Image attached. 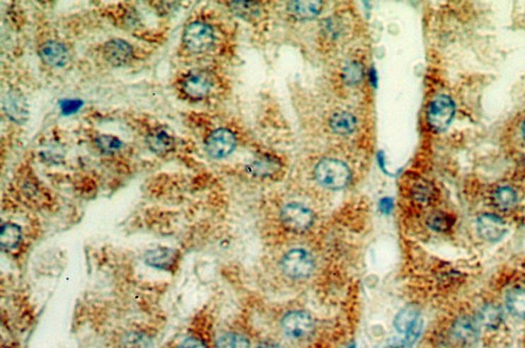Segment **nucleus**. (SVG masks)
<instances>
[{
	"mask_svg": "<svg viewBox=\"0 0 525 348\" xmlns=\"http://www.w3.org/2000/svg\"><path fill=\"white\" fill-rule=\"evenodd\" d=\"M97 146H99L100 150L103 153L106 154H113V153L117 152L122 149V143L117 137L112 136H101L98 137Z\"/></svg>",
	"mask_w": 525,
	"mask_h": 348,
	"instance_id": "obj_29",
	"label": "nucleus"
},
{
	"mask_svg": "<svg viewBox=\"0 0 525 348\" xmlns=\"http://www.w3.org/2000/svg\"><path fill=\"white\" fill-rule=\"evenodd\" d=\"M41 61L52 68H62L69 62L70 54L65 45L58 41H47L40 49Z\"/></svg>",
	"mask_w": 525,
	"mask_h": 348,
	"instance_id": "obj_11",
	"label": "nucleus"
},
{
	"mask_svg": "<svg viewBox=\"0 0 525 348\" xmlns=\"http://www.w3.org/2000/svg\"><path fill=\"white\" fill-rule=\"evenodd\" d=\"M350 170L344 162L326 158L321 160L315 168V178L323 187L330 190L344 187L350 180Z\"/></svg>",
	"mask_w": 525,
	"mask_h": 348,
	"instance_id": "obj_1",
	"label": "nucleus"
},
{
	"mask_svg": "<svg viewBox=\"0 0 525 348\" xmlns=\"http://www.w3.org/2000/svg\"><path fill=\"white\" fill-rule=\"evenodd\" d=\"M342 77L345 83L348 86L359 83L364 78V67L358 62H351L343 69Z\"/></svg>",
	"mask_w": 525,
	"mask_h": 348,
	"instance_id": "obj_28",
	"label": "nucleus"
},
{
	"mask_svg": "<svg viewBox=\"0 0 525 348\" xmlns=\"http://www.w3.org/2000/svg\"><path fill=\"white\" fill-rule=\"evenodd\" d=\"M82 106H83V103L79 100H63V102H61L62 113L66 116L72 115V114L76 113L77 111H79Z\"/></svg>",
	"mask_w": 525,
	"mask_h": 348,
	"instance_id": "obj_31",
	"label": "nucleus"
},
{
	"mask_svg": "<svg viewBox=\"0 0 525 348\" xmlns=\"http://www.w3.org/2000/svg\"><path fill=\"white\" fill-rule=\"evenodd\" d=\"M282 221L292 232L304 233L313 224L314 214L302 204L291 203L283 207Z\"/></svg>",
	"mask_w": 525,
	"mask_h": 348,
	"instance_id": "obj_5",
	"label": "nucleus"
},
{
	"mask_svg": "<svg viewBox=\"0 0 525 348\" xmlns=\"http://www.w3.org/2000/svg\"><path fill=\"white\" fill-rule=\"evenodd\" d=\"M314 265L311 254L304 249H294L285 254L282 260L283 272L294 279H302L309 276L313 272Z\"/></svg>",
	"mask_w": 525,
	"mask_h": 348,
	"instance_id": "obj_4",
	"label": "nucleus"
},
{
	"mask_svg": "<svg viewBox=\"0 0 525 348\" xmlns=\"http://www.w3.org/2000/svg\"><path fill=\"white\" fill-rule=\"evenodd\" d=\"M323 8V2L319 0H301L287 4L289 15L296 20H311L316 18Z\"/></svg>",
	"mask_w": 525,
	"mask_h": 348,
	"instance_id": "obj_14",
	"label": "nucleus"
},
{
	"mask_svg": "<svg viewBox=\"0 0 525 348\" xmlns=\"http://www.w3.org/2000/svg\"><path fill=\"white\" fill-rule=\"evenodd\" d=\"M479 320L486 328H499L503 322V311L495 304H486L479 313Z\"/></svg>",
	"mask_w": 525,
	"mask_h": 348,
	"instance_id": "obj_23",
	"label": "nucleus"
},
{
	"mask_svg": "<svg viewBox=\"0 0 525 348\" xmlns=\"http://www.w3.org/2000/svg\"><path fill=\"white\" fill-rule=\"evenodd\" d=\"M422 329H423V320L419 319L412 326V328L405 334V337L401 341V345L403 347H410V345L414 344L421 335Z\"/></svg>",
	"mask_w": 525,
	"mask_h": 348,
	"instance_id": "obj_30",
	"label": "nucleus"
},
{
	"mask_svg": "<svg viewBox=\"0 0 525 348\" xmlns=\"http://www.w3.org/2000/svg\"><path fill=\"white\" fill-rule=\"evenodd\" d=\"M330 126L335 134L346 136V134H351L356 129L357 120L352 114L348 113V112H340V113H335L330 118Z\"/></svg>",
	"mask_w": 525,
	"mask_h": 348,
	"instance_id": "obj_20",
	"label": "nucleus"
},
{
	"mask_svg": "<svg viewBox=\"0 0 525 348\" xmlns=\"http://www.w3.org/2000/svg\"><path fill=\"white\" fill-rule=\"evenodd\" d=\"M212 82L211 78L202 71H191L184 77L182 88L189 98L202 100L211 91Z\"/></svg>",
	"mask_w": 525,
	"mask_h": 348,
	"instance_id": "obj_9",
	"label": "nucleus"
},
{
	"mask_svg": "<svg viewBox=\"0 0 525 348\" xmlns=\"http://www.w3.org/2000/svg\"><path fill=\"white\" fill-rule=\"evenodd\" d=\"M178 258V251L170 248H157L146 254L145 262L155 269L168 271L177 265Z\"/></svg>",
	"mask_w": 525,
	"mask_h": 348,
	"instance_id": "obj_15",
	"label": "nucleus"
},
{
	"mask_svg": "<svg viewBox=\"0 0 525 348\" xmlns=\"http://www.w3.org/2000/svg\"><path fill=\"white\" fill-rule=\"evenodd\" d=\"M217 348H250V341L237 333H228L217 341Z\"/></svg>",
	"mask_w": 525,
	"mask_h": 348,
	"instance_id": "obj_26",
	"label": "nucleus"
},
{
	"mask_svg": "<svg viewBox=\"0 0 525 348\" xmlns=\"http://www.w3.org/2000/svg\"><path fill=\"white\" fill-rule=\"evenodd\" d=\"M230 4L233 13L243 19H253L260 13L259 4L255 2L233 1Z\"/></svg>",
	"mask_w": 525,
	"mask_h": 348,
	"instance_id": "obj_27",
	"label": "nucleus"
},
{
	"mask_svg": "<svg viewBox=\"0 0 525 348\" xmlns=\"http://www.w3.org/2000/svg\"><path fill=\"white\" fill-rule=\"evenodd\" d=\"M178 348H207V344L197 337H188L182 341Z\"/></svg>",
	"mask_w": 525,
	"mask_h": 348,
	"instance_id": "obj_32",
	"label": "nucleus"
},
{
	"mask_svg": "<svg viewBox=\"0 0 525 348\" xmlns=\"http://www.w3.org/2000/svg\"><path fill=\"white\" fill-rule=\"evenodd\" d=\"M455 217L444 211L431 213L427 219V224L431 230L438 233H444L451 230L455 224Z\"/></svg>",
	"mask_w": 525,
	"mask_h": 348,
	"instance_id": "obj_24",
	"label": "nucleus"
},
{
	"mask_svg": "<svg viewBox=\"0 0 525 348\" xmlns=\"http://www.w3.org/2000/svg\"><path fill=\"white\" fill-rule=\"evenodd\" d=\"M236 146V137L231 130L227 128H218L214 130L205 141V150L209 157L222 159L231 154Z\"/></svg>",
	"mask_w": 525,
	"mask_h": 348,
	"instance_id": "obj_6",
	"label": "nucleus"
},
{
	"mask_svg": "<svg viewBox=\"0 0 525 348\" xmlns=\"http://www.w3.org/2000/svg\"><path fill=\"white\" fill-rule=\"evenodd\" d=\"M412 199L421 205H430L437 198V190L432 182L426 180H420L415 182L410 190Z\"/></svg>",
	"mask_w": 525,
	"mask_h": 348,
	"instance_id": "obj_17",
	"label": "nucleus"
},
{
	"mask_svg": "<svg viewBox=\"0 0 525 348\" xmlns=\"http://www.w3.org/2000/svg\"><path fill=\"white\" fill-rule=\"evenodd\" d=\"M22 241V231L17 224H4L0 233V245L6 250H13Z\"/></svg>",
	"mask_w": 525,
	"mask_h": 348,
	"instance_id": "obj_21",
	"label": "nucleus"
},
{
	"mask_svg": "<svg viewBox=\"0 0 525 348\" xmlns=\"http://www.w3.org/2000/svg\"><path fill=\"white\" fill-rule=\"evenodd\" d=\"M104 58L113 67H122L129 63L132 58V49L122 39H112L103 49Z\"/></svg>",
	"mask_w": 525,
	"mask_h": 348,
	"instance_id": "obj_10",
	"label": "nucleus"
},
{
	"mask_svg": "<svg viewBox=\"0 0 525 348\" xmlns=\"http://www.w3.org/2000/svg\"><path fill=\"white\" fill-rule=\"evenodd\" d=\"M185 47L194 54H202L211 49L214 41V30L207 23L193 22L183 34Z\"/></svg>",
	"mask_w": 525,
	"mask_h": 348,
	"instance_id": "obj_3",
	"label": "nucleus"
},
{
	"mask_svg": "<svg viewBox=\"0 0 525 348\" xmlns=\"http://www.w3.org/2000/svg\"><path fill=\"white\" fill-rule=\"evenodd\" d=\"M521 134H522V137H524V139L525 141V120L524 121V123H522Z\"/></svg>",
	"mask_w": 525,
	"mask_h": 348,
	"instance_id": "obj_35",
	"label": "nucleus"
},
{
	"mask_svg": "<svg viewBox=\"0 0 525 348\" xmlns=\"http://www.w3.org/2000/svg\"><path fill=\"white\" fill-rule=\"evenodd\" d=\"M477 231L485 241L497 242L505 237L508 232V226L497 215L485 213L477 219Z\"/></svg>",
	"mask_w": 525,
	"mask_h": 348,
	"instance_id": "obj_8",
	"label": "nucleus"
},
{
	"mask_svg": "<svg viewBox=\"0 0 525 348\" xmlns=\"http://www.w3.org/2000/svg\"><path fill=\"white\" fill-rule=\"evenodd\" d=\"M4 107L11 120L17 123L26 122L28 118V105L26 98L18 89H11L4 100Z\"/></svg>",
	"mask_w": 525,
	"mask_h": 348,
	"instance_id": "obj_12",
	"label": "nucleus"
},
{
	"mask_svg": "<svg viewBox=\"0 0 525 348\" xmlns=\"http://www.w3.org/2000/svg\"><path fill=\"white\" fill-rule=\"evenodd\" d=\"M279 161H277L275 158L265 156V157L260 158L259 160H255L253 163L250 164L248 170L255 175L266 176L275 173L276 171L279 170Z\"/></svg>",
	"mask_w": 525,
	"mask_h": 348,
	"instance_id": "obj_25",
	"label": "nucleus"
},
{
	"mask_svg": "<svg viewBox=\"0 0 525 348\" xmlns=\"http://www.w3.org/2000/svg\"><path fill=\"white\" fill-rule=\"evenodd\" d=\"M420 319L419 308L414 304L399 311L394 320V327L399 333L406 334Z\"/></svg>",
	"mask_w": 525,
	"mask_h": 348,
	"instance_id": "obj_18",
	"label": "nucleus"
},
{
	"mask_svg": "<svg viewBox=\"0 0 525 348\" xmlns=\"http://www.w3.org/2000/svg\"><path fill=\"white\" fill-rule=\"evenodd\" d=\"M507 308L509 311L519 319H525V289L514 288L507 295Z\"/></svg>",
	"mask_w": 525,
	"mask_h": 348,
	"instance_id": "obj_22",
	"label": "nucleus"
},
{
	"mask_svg": "<svg viewBox=\"0 0 525 348\" xmlns=\"http://www.w3.org/2000/svg\"><path fill=\"white\" fill-rule=\"evenodd\" d=\"M492 204L501 211H509L516 207L518 203L517 193L508 185L497 187L492 196Z\"/></svg>",
	"mask_w": 525,
	"mask_h": 348,
	"instance_id": "obj_16",
	"label": "nucleus"
},
{
	"mask_svg": "<svg viewBox=\"0 0 525 348\" xmlns=\"http://www.w3.org/2000/svg\"><path fill=\"white\" fill-rule=\"evenodd\" d=\"M349 348H355V347H354V345H352V347H350Z\"/></svg>",
	"mask_w": 525,
	"mask_h": 348,
	"instance_id": "obj_36",
	"label": "nucleus"
},
{
	"mask_svg": "<svg viewBox=\"0 0 525 348\" xmlns=\"http://www.w3.org/2000/svg\"><path fill=\"white\" fill-rule=\"evenodd\" d=\"M314 320L305 311H292L282 320V330L287 336L293 339H303L313 332Z\"/></svg>",
	"mask_w": 525,
	"mask_h": 348,
	"instance_id": "obj_7",
	"label": "nucleus"
},
{
	"mask_svg": "<svg viewBox=\"0 0 525 348\" xmlns=\"http://www.w3.org/2000/svg\"><path fill=\"white\" fill-rule=\"evenodd\" d=\"M147 145L156 154H166L173 150V139L164 130H155L147 137Z\"/></svg>",
	"mask_w": 525,
	"mask_h": 348,
	"instance_id": "obj_19",
	"label": "nucleus"
},
{
	"mask_svg": "<svg viewBox=\"0 0 525 348\" xmlns=\"http://www.w3.org/2000/svg\"><path fill=\"white\" fill-rule=\"evenodd\" d=\"M455 113L456 106L453 98L446 95H438L429 104L427 121L431 129L442 132L451 125Z\"/></svg>",
	"mask_w": 525,
	"mask_h": 348,
	"instance_id": "obj_2",
	"label": "nucleus"
},
{
	"mask_svg": "<svg viewBox=\"0 0 525 348\" xmlns=\"http://www.w3.org/2000/svg\"><path fill=\"white\" fill-rule=\"evenodd\" d=\"M257 348H280L277 344L273 342H269V341H265V342L260 343Z\"/></svg>",
	"mask_w": 525,
	"mask_h": 348,
	"instance_id": "obj_34",
	"label": "nucleus"
},
{
	"mask_svg": "<svg viewBox=\"0 0 525 348\" xmlns=\"http://www.w3.org/2000/svg\"><path fill=\"white\" fill-rule=\"evenodd\" d=\"M453 334L458 342L464 345L473 344L479 336L478 325L467 315L458 318L454 324Z\"/></svg>",
	"mask_w": 525,
	"mask_h": 348,
	"instance_id": "obj_13",
	"label": "nucleus"
},
{
	"mask_svg": "<svg viewBox=\"0 0 525 348\" xmlns=\"http://www.w3.org/2000/svg\"><path fill=\"white\" fill-rule=\"evenodd\" d=\"M392 201L390 199L386 198L381 201V210L384 213H389L391 211Z\"/></svg>",
	"mask_w": 525,
	"mask_h": 348,
	"instance_id": "obj_33",
	"label": "nucleus"
}]
</instances>
